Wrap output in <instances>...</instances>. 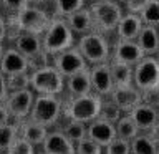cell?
Listing matches in <instances>:
<instances>
[{
	"mask_svg": "<svg viewBox=\"0 0 159 154\" xmlns=\"http://www.w3.org/2000/svg\"><path fill=\"white\" fill-rule=\"evenodd\" d=\"M8 121H10V114L7 111V108H5V104L0 103V126L5 123H8Z\"/></svg>",
	"mask_w": 159,
	"mask_h": 154,
	"instance_id": "40",
	"label": "cell"
},
{
	"mask_svg": "<svg viewBox=\"0 0 159 154\" xmlns=\"http://www.w3.org/2000/svg\"><path fill=\"white\" fill-rule=\"evenodd\" d=\"M143 25H151V27H159V0H149L141 12L138 13Z\"/></svg>",
	"mask_w": 159,
	"mask_h": 154,
	"instance_id": "27",
	"label": "cell"
},
{
	"mask_svg": "<svg viewBox=\"0 0 159 154\" xmlns=\"http://www.w3.org/2000/svg\"><path fill=\"white\" fill-rule=\"evenodd\" d=\"M157 123H159V108H157Z\"/></svg>",
	"mask_w": 159,
	"mask_h": 154,
	"instance_id": "44",
	"label": "cell"
},
{
	"mask_svg": "<svg viewBox=\"0 0 159 154\" xmlns=\"http://www.w3.org/2000/svg\"><path fill=\"white\" fill-rule=\"evenodd\" d=\"M61 109L63 101L58 96H55V94H35L28 118L45 128H50L58 123L60 116H61Z\"/></svg>",
	"mask_w": 159,
	"mask_h": 154,
	"instance_id": "6",
	"label": "cell"
},
{
	"mask_svg": "<svg viewBox=\"0 0 159 154\" xmlns=\"http://www.w3.org/2000/svg\"><path fill=\"white\" fill-rule=\"evenodd\" d=\"M141 28H143V22H141L138 13L124 12L123 17L119 18L118 25H116L114 35H116L118 40H136Z\"/></svg>",
	"mask_w": 159,
	"mask_h": 154,
	"instance_id": "19",
	"label": "cell"
},
{
	"mask_svg": "<svg viewBox=\"0 0 159 154\" xmlns=\"http://www.w3.org/2000/svg\"><path fill=\"white\" fill-rule=\"evenodd\" d=\"M7 86H8V91L27 88L28 86V73L17 75V76H7Z\"/></svg>",
	"mask_w": 159,
	"mask_h": 154,
	"instance_id": "35",
	"label": "cell"
},
{
	"mask_svg": "<svg viewBox=\"0 0 159 154\" xmlns=\"http://www.w3.org/2000/svg\"><path fill=\"white\" fill-rule=\"evenodd\" d=\"M10 20L13 22L15 37H17L20 32L42 35L45 32V28L48 27L52 17H50L43 8L35 7V5H27V7L22 8L20 12L13 13Z\"/></svg>",
	"mask_w": 159,
	"mask_h": 154,
	"instance_id": "8",
	"label": "cell"
},
{
	"mask_svg": "<svg viewBox=\"0 0 159 154\" xmlns=\"http://www.w3.org/2000/svg\"><path fill=\"white\" fill-rule=\"evenodd\" d=\"M0 10H2V0H0Z\"/></svg>",
	"mask_w": 159,
	"mask_h": 154,
	"instance_id": "45",
	"label": "cell"
},
{
	"mask_svg": "<svg viewBox=\"0 0 159 154\" xmlns=\"http://www.w3.org/2000/svg\"><path fill=\"white\" fill-rule=\"evenodd\" d=\"M55 3V17L65 18L70 13L76 12L84 7V0H53Z\"/></svg>",
	"mask_w": 159,
	"mask_h": 154,
	"instance_id": "31",
	"label": "cell"
},
{
	"mask_svg": "<svg viewBox=\"0 0 159 154\" xmlns=\"http://www.w3.org/2000/svg\"><path fill=\"white\" fill-rule=\"evenodd\" d=\"M35 154H37V152H35ZM38 154H45V152H38Z\"/></svg>",
	"mask_w": 159,
	"mask_h": 154,
	"instance_id": "47",
	"label": "cell"
},
{
	"mask_svg": "<svg viewBox=\"0 0 159 154\" xmlns=\"http://www.w3.org/2000/svg\"><path fill=\"white\" fill-rule=\"evenodd\" d=\"M136 43L139 45L141 52L144 57H154L159 55V38H157V28L151 27V25H143V28L139 30Z\"/></svg>",
	"mask_w": 159,
	"mask_h": 154,
	"instance_id": "22",
	"label": "cell"
},
{
	"mask_svg": "<svg viewBox=\"0 0 159 154\" xmlns=\"http://www.w3.org/2000/svg\"><path fill=\"white\" fill-rule=\"evenodd\" d=\"M103 154H131V146H129V141L121 138H114L109 144L103 147Z\"/></svg>",
	"mask_w": 159,
	"mask_h": 154,
	"instance_id": "32",
	"label": "cell"
},
{
	"mask_svg": "<svg viewBox=\"0 0 159 154\" xmlns=\"http://www.w3.org/2000/svg\"><path fill=\"white\" fill-rule=\"evenodd\" d=\"M91 2H108V0H91Z\"/></svg>",
	"mask_w": 159,
	"mask_h": 154,
	"instance_id": "43",
	"label": "cell"
},
{
	"mask_svg": "<svg viewBox=\"0 0 159 154\" xmlns=\"http://www.w3.org/2000/svg\"><path fill=\"white\" fill-rule=\"evenodd\" d=\"M109 73H111V79L114 86H128L133 84V66L121 61H108Z\"/></svg>",
	"mask_w": 159,
	"mask_h": 154,
	"instance_id": "24",
	"label": "cell"
},
{
	"mask_svg": "<svg viewBox=\"0 0 159 154\" xmlns=\"http://www.w3.org/2000/svg\"><path fill=\"white\" fill-rule=\"evenodd\" d=\"M30 71V61L25 58L15 47L3 48V55L0 58V73L5 76H17Z\"/></svg>",
	"mask_w": 159,
	"mask_h": 154,
	"instance_id": "11",
	"label": "cell"
},
{
	"mask_svg": "<svg viewBox=\"0 0 159 154\" xmlns=\"http://www.w3.org/2000/svg\"><path fill=\"white\" fill-rule=\"evenodd\" d=\"M8 94V86H7V76L3 73H0V103L5 101Z\"/></svg>",
	"mask_w": 159,
	"mask_h": 154,
	"instance_id": "38",
	"label": "cell"
},
{
	"mask_svg": "<svg viewBox=\"0 0 159 154\" xmlns=\"http://www.w3.org/2000/svg\"><path fill=\"white\" fill-rule=\"evenodd\" d=\"M18 138V124L5 123L0 126V151H7L13 144V141Z\"/></svg>",
	"mask_w": 159,
	"mask_h": 154,
	"instance_id": "30",
	"label": "cell"
},
{
	"mask_svg": "<svg viewBox=\"0 0 159 154\" xmlns=\"http://www.w3.org/2000/svg\"><path fill=\"white\" fill-rule=\"evenodd\" d=\"M65 89L68 91L70 98L93 93L91 91V79H89V66L86 70H81V71L75 73L71 76L65 78Z\"/></svg>",
	"mask_w": 159,
	"mask_h": 154,
	"instance_id": "21",
	"label": "cell"
},
{
	"mask_svg": "<svg viewBox=\"0 0 159 154\" xmlns=\"http://www.w3.org/2000/svg\"><path fill=\"white\" fill-rule=\"evenodd\" d=\"M99 106H101V96H98L94 93H88V94H83V96L70 98L65 103L61 113H65V116L71 119V121H80L88 124L94 118H98Z\"/></svg>",
	"mask_w": 159,
	"mask_h": 154,
	"instance_id": "5",
	"label": "cell"
},
{
	"mask_svg": "<svg viewBox=\"0 0 159 154\" xmlns=\"http://www.w3.org/2000/svg\"><path fill=\"white\" fill-rule=\"evenodd\" d=\"M114 2H118V3H121V5H123L124 2H126V0H114Z\"/></svg>",
	"mask_w": 159,
	"mask_h": 154,
	"instance_id": "42",
	"label": "cell"
},
{
	"mask_svg": "<svg viewBox=\"0 0 159 154\" xmlns=\"http://www.w3.org/2000/svg\"><path fill=\"white\" fill-rule=\"evenodd\" d=\"M50 63L58 70V73L63 78H68L71 75L88 68V63L84 61V58L81 57V53L78 52V48L75 45L57 55H53V57H50Z\"/></svg>",
	"mask_w": 159,
	"mask_h": 154,
	"instance_id": "9",
	"label": "cell"
},
{
	"mask_svg": "<svg viewBox=\"0 0 159 154\" xmlns=\"http://www.w3.org/2000/svg\"><path fill=\"white\" fill-rule=\"evenodd\" d=\"M88 8L91 12L94 30L99 33H104V35L114 33L119 18L124 13L123 5L114 2V0H108V2H91Z\"/></svg>",
	"mask_w": 159,
	"mask_h": 154,
	"instance_id": "7",
	"label": "cell"
},
{
	"mask_svg": "<svg viewBox=\"0 0 159 154\" xmlns=\"http://www.w3.org/2000/svg\"><path fill=\"white\" fill-rule=\"evenodd\" d=\"M121 114L123 113L119 111V108L108 96L106 98H101V106H99V113H98V118L99 119H104V121L114 124L119 118H121Z\"/></svg>",
	"mask_w": 159,
	"mask_h": 154,
	"instance_id": "28",
	"label": "cell"
},
{
	"mask_svg": "<svg viewBox=\"0 0 159 154\" xmlns=\"http://www.w3.org/2000/svg\"><path fill=\"white\" fill-rule=\"evenodd\" d=\"M15 45L13 47L23 55L25 58H28V61L38 58L43 55V48H42V38L40 35H33V33H27V32H20L17 37L13 38Z\"/></svg>",
	"mask_w": 159,
	"mask_h": 154,
	"instance_id": "17",
	"label": "cell"
},
{
	"mask_svg": "<svg viewBox=\"0 0 159 154\" xmlns=\"http://www.w3.org/2000/svg\"><path fill=\"white\" fill-rule=\"evenodd\" d=\"M5 152L7 154H35V146L22 138H17Z\"/></svg>",
	"mask_w": 159,
	"mask_h": 154,
	"instance_id": "34",
	"label": "cell"
},
{
	"mask_svg": "<svg viewBox=\"0 0 159 154\" xmlns=\"http://www.w3.org/2000/svg\"><path fill=\"white\" fill-rule=\"evenodd\" d=\"M157 38H159V27H157Z\"/></svg>",
	"mask_w": 159,
	"mask_h": 154,
	"instance_id": "46",
	"label": "cell"
},
{
	"mask_svg": "<svg viewBox=\"0 0 159 154\" xmlns=\"http://www.w3.org/2000/svg\"><path fill=\"white\" fill-rule=\"evenodd\" d=\"M75 154H103V147L89 138H83L81 141L75 143Z\"/></svg>",
	"mask_w": 159,
	"mask_h": 154,
	"instance_id": "33",
	"label": "cell"
},
{
	"mask_svg": "<svg viewBox=\"0 0 159 154\" xmlns=\"http://www.w3.org/2000/svg\"><path fill=\"white\" fill-rule=\"evenodd\" d=\"M61 133L75 144V143L81 141L83 138H86V124L80 123V121H71V119H68V123L63 126Z\"/></svg>",
	"mask_w": 159,
	"mask_h": 154,
	"instance_id": "29",
	"label": "cell"
},
{
	"mask_svg": "<svg viewBox=\"0 0 159 154\" xmlns=\"http://www.w3.org/2000/svg\"><path fill=\"white\" fill-rule=\"evenodd\" d=\"M33 98H35V93L28 86L8 91L3 104H5V108H7L10 118L17 119V121H22V119L28 118L30 109H32Z\"/></svg>",
	"mask_w": 159,
	"mask_h": 154,
	"instance_id": "10",
	"label": "cell"
},
{
	"mask_svg": "<svg viewBox=\"0 0 159 154\" xmlns=\"http://www.w3.org/2000/svg\"><path fill=\"white\" fill-rule=\"evenodd\" d=\"M28 88L37 94L60 96L65 91V78L53 65H45L28 71Z\"/></svg>",
	"mask_w": 159,
	"mask_h": 154,
	"instance_id": "3",
	"label": "cell"
},
{
	"mask_svg": "<svg viewBox=\"0 0 159 154\" xmlns=\"http://www.w3.org/2000/svg\"><path fill=\"white\" fill-rule=\"evenodd\" d=\"M3 48H5L3 43H0V58H2V55H3Z\"/></svg>",
	"mask_w": 159,
	"mask_h": 154,
	"instance_id": "41",
	"label": "cell"
},
{
	"mask_svg": "<svg viewBox=\"0 0 159 154\" xmlns=\"http://www.w3.org/2000/svg\"><path fill=\"white\" fill-rule=\"evenodd\" d=\"M129 146H131V154H159L157 141L146 133H139L136 138H133L129 141Z\"/></svg>",
	"mask_w": 159,
	"mask_h": 154,
	"instance_id": "25",
	"label": "cell"
},
{
	"mask_svg": "<svg viewBox=\"0 0 159 154\" xmlns=\"http://www.w3.org/2000/svg\"><path fill=\"white\" fill-rule=\"evenodd\" d=\"M27 5H30V0H2V8L8 10L10 13H17L22 8H25Z\"/></svg>",
	"mask_w": 159,
	"mask_h": 154,
	"instance_id": "36",
	"label": "cell"
},
{
	"mask_svg": "<svg viewBox=\"0 0 159 154\" xmlns=\"http://www.w3.org/2000/svg\"><path fill=\"white\" fill-rule=\"evenodd\" d=\"M86 138H89L91 141L98 143L101 147H104L116 138L114 124L104 121V119L94 118L93 121H89L86 124Z\"/></svg>",
	"mask_w": 159,
	"mask_h": 154,
	"instance_id": "16",
	"label": "cell"
},
{
	"mask_svg": "<svg viewBox=\"0 0 159 154\" xmlns=\"http://www.w3.org/2000/svg\"><path fill=\"white\" fill-rule=\"evenodd\" d=\"M149 0H126L123 3V10L124 12H129V13H139L141 10L146 7V3Z\"/></svg>",
	"mask_w": 159,
	"mask_h": 154,
	"instance_id": "37",
	"label": "cell"
},
{
	"mask_svg": "<svg viewBox=\"0 0 159 154\" xmlns=\"http://www.w3.org/2000/svg\"><path fill=\"white\" fill-rule=\"evenodd\" d=\"M65 22H66V25L73 32L75 37H80V35H84V33L94 30L91 12H89L88 7H81L76 12L70 13L68 17H65Z\"/></svg>",
	"mask_w": 159,
	"mask_h": 154,
	"instance_id": "20",
	"label": "cell"
},
{
	"mask_svg": "<svg viewBox=\"0 0 159 154\" xmlns=\"http://www.w3.org/2000/svg\"><path fill=\"white\" fill-rule=\"evenodd\" d=\"M89 79H91V91L101 98L109 96V93L114 88L108 61L99 65H91L89 66Z\"/></svg>",
	"mask_w": 159,
	"mask_h": 154,
	"instance_id": "14",
	"label": "cell"
},
{
	"mask_svg": "<svg viewBox=\"0 0 159 154\" xmlns=\"http://www.w3.org/2000/svg\"><path fill=\"white\" fill-rule=\"evenodd\" d=\"M42 147L45 154H75V144L61 131H48Z\"/></svg>",
	"mask_w": 159,
	"mask_h": 154,
	"instance_id": "18",
	"label": "cell"
},
{
	"mask_svg": "<svg viewBox=\"0 0 159 154\" xmlns=\"http://www.w3.org/2000/svg\"><path fill=\"white\" fill-rule=\"evenodd\" d=\"M40 38H42L43 53H47L48 57H53V55L73 47L75 42H76V37L70 30L65 18L60 17H52L48 27L40 35Z\"/></svg>",
	"mask_w": 159,
	"mask_h": 154,
	"instance_id": "1",
	"label": "cell"
},
{
	"mask_svg": "<svg viewBox=\"0 0 159 154\" xmlns=\"http://www.w3.org/2000/svg\"><path fill=\"white\" fill-rule=\"evenodd\" d=\"M47 133H48V128L32 121V119H28V121H23L22 119V124H18V138L28 141L33 146L42 144L45 136H47Z\"/></svg>",
	"mask_w": 159,
	"mask_h": 154,
	"instance_id": "23",
	"label": "cell"
},
{
	"mask_svg": "<svg viewBox=\"0 0 159 154\" xmlns=\"http://www.w3.org/2000/svg\"><path fill=\"white\" fill-rule=\"evenodd\" d=\"M143 57H144V53L141 52L136 40H118L116 38L114 43L111 45L109 60H113V61H121V63L134 66Z\"/></svg>",
	"mask_w": 159,
	"mask_h": 154,
	"instance_id": "12",
	"label": "cell"
},
{
	"mask_svg": "<svg viewBox=\"0 0 159 154\" xmlns=\"http://www.w3.org/2000/svg\"><path fill=\"white\" fill-rule=\"evenodd\" d=\"M133 84L143 96L159 91V57H143L133 66Z\"/></svg>",
	"mask_w": 159,
	"mask_h": 154,
	"instance_id": "4",
	"label": "cell"
},
{
	"mask_svg": "<svg viewBox=\"0 0 159 154\" xmlns=\"http://www.w3.org/2000/svg\"><path fill=\"white\" fill-rule=\"evenodd\" d=\"M111 101L119 108L121 113H129L134 106L144 101V96L134 84H128V86H114L113 91L108 96Z\"/></svg>",
	"mask_w": 159,
	"mask_h": 154,
	"instance_id": "13",
	"label": "cell"
},
{
	"mask_svg": "<svg viewBox=\"0 0 159 154\" xmlns=\"http://www.w3.org/2000/svg\"><path fill=\"white\" fill-rule=\"evenodd\" d=\"M128 114L133 118V121L136 123L138 129L143 133L151 131L152 128H156L159 124L157 123V108L151 103H146V101L139 103Z\"/></svg>",
	"mask_w": 159,
	"mask_h": 154,
	"instance_id": "15",
	"label": "cell"
},
{
	"mask_svg": "<svg viewBox=\"0 0 159 154\" xmlns=\"http://www.w3.org/2000/svg\"><path fill=\"white\" fill-rule=\"evenodd\" d=\"M75 47L81 53L84 61L88 66L91 65H99L109 61V55H111V43L104 33H99L96 30L80 35L78 40L75 42Z\"/></svg>",
	"mask_w": 159,
	"mask_h": 154,
	"instance_id": "2",
	"label": "cell"
},
{
	"mask_svg": "<svg viewBox=\"0 0 159 154\" xmlns=\"http://www.w3.org/2000/svg\"><path fill=\"white\" fill-rule=\"evenodd\" d=\"M8 37V27H7V18L0 13V43H3Z\"/></svg>",
	"mask_w": 159,
	"mask_h": 154,
	"instance_id": "39",
	"label": "cell"
},
{
	"mask_svg": "<svg viewBox=\"0 0 159 154\" xmlns=\"http://www.w3.org/2000/svg\"><path fill=\"white\" fill-rule=\"evenodd\" d=\"M114 129H116V136L121 139H126V141H131L133 138H136L139 133V129L136 126V123L133 121V118L129 114H121V118L114 123Z\"/></svg>",
	"mask_w": 159,
	"mask_h": 154,
	"instance_id": "26",
	"label": "cell"
}]
</instances>
